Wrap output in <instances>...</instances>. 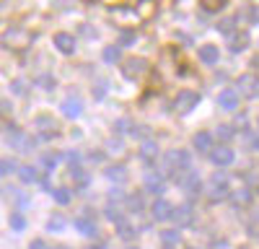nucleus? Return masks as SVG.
I'll use <instances>...</instances> for the list:
<instances>
[{"label":"nucleus","mask_w":259,"mask_h":249,"mask_svg":"<svg viewBox=\"0 0 259 249\" xmlns=\"http://www.w3.org/2000/svg\"><path fill=\"white\" fill-rule=\"evenodd\" d=\"M163 166H166V172H171V174L177 177V174L192 169V156L187 151H182V148H174V151H168L163 156Z\"/></svg>","instance_id":"nucleus-1"},{"label":"nucleus","mask_w":259,"mask_h":249,"mask_svg":"<svg viewBox=\"0 0 259 249\" xmlns=\"http://www.w3.org/2000/svg\"><path fill=\"white\" fill-rule=\"evenodd\" d=\"M31 34L26 31V29H21V26H13V29H8L6 34H3V45L8 47V50H16V52H21V50H26L29 45H31Z\"/></svg>","instance_id":"nucleus-2"},{"label":"nucleus","mask_w":259,"mask_h":249,"mask_svg":"<svg viewBox=\"0 0 259 249\" xmlns=\"http://www.w3.org/2000/svg\"><path fill=\"white\" fill-rule=\"evenodd\" d=\"M171 221L177 223V228H192L194 221H197V216H194V208H192L189 202H184V205H177V208H174Z\"/></svg>","instance_id":"nucleus-3"},{"label":"nucleus","mask_w":259,"mask_h":249,"mask_svg":"<svg viewBox=\"0 0 259 249\" xmlns=\"http://www.w3.org/2000/svg\"><path fill=\"white\" fill-rule=\"evenodd\" d=\"M8 143H11V148L18 151V153H29L34 148V138L26 135L24 130H16V128L8 130Z\"/></svg>","instance_id":"nucleus-4"},{"label":"nucleus","mask_w":259,"mask_h":249,"mask_svg":"<svg viewBox=\"0 0 259 249\" xmlns=\"http://www.w3.org/2000/svg\"><path fill=\"white\" fill-rule=\"evenodd\" d=\"M200 104V94L197 91H179L177 94V101H174V109L179 114H189L194 107Z\"/></svg>","instance_id":"nucleus-5"},{"label":"nucleus","mask_w":259,"mask_h":249,"mask_svg":"<svg viewBox=\"0 0 259 249\" xmlns=\"http://www.w3.org/2000/svg\"><path fill=\"white\" fill-rule=\"evenodd\" d=\"M239 94L241 96H246V99H256L259 96V75H254V73H244V75H239Z\"/></svg>","instance_id":"nucleus-6"},{"label":"nucleus","mask_w":259,"mask_h":249,"mask_svg":"<svg viewBox=\"0 0 259 249\" xmlns=\"http://www.w3.org/2000/svg\"><path fill=\"white\" fill-rule=\"evenodd\" d=\"M233 158H236V153H233L231 145H215V148L210 151V161L215 166H231Z\"/></svg>","instance_id":"nucleus-7"},{"label":"nucleus","mask_w":259,"mask_h":249,"mask_svg":"<svg viewBox=\"0 0 259 249\" xmlns=\"http://www.w3.org/2000/svg\"><path fill=\"white\" fill-rule=\"evenodd\" d=\"M174 179H177V182L184 187V190H187L189 195H200V187H202V182H200V177L194 174L192 169H189V172H182V174H177Z\"/></svg>","instance_id":"nucleus-8"},{"label":"nucleus","mask_w":259,"mask_h":249,"mask_svg":"<svg viewBox=\"0 0 259 249\" xmlns=\"http://www.w3.org/2000/svg\"><path fill=\"white\" fill-rule=\"evenodd\" d=\"M34 124H36V130H39V135L41 138H55L60 130H57V122L50 117V114H39L36 119H34Z\"/></svg>","instance_id":"nucleus-9"},{"label":"nucleus","mask_w":259,"mask_h":249,"mask_svg":"<svg viewBox=\"0 0 259 249\" xmlns=\"http://www.w3.org/2000/svg\"><path fill=\"white\" fill-rule=\"evenodd\" d=\"M171 213H174V205H171L168 200H163V197H158L153 205H150V216H153V221H168L171 218Z\"/></svg>","instance_id":"nucleus-10"},{"label":"nucleus","mask_w":259,"mask_h":249,"mask_svg":"<svg viewBox=\"0 0 259 249\" xmlns=\"http://www.w3.org/2000/svg\"><path fill=\"white\" fill-rule=\"evenodd\" d=\"M148 70V62L145 60H140V57H133V60H127L124 65H122V73H124V78H138V75H143Z\"/></svg>","instance_id":"nucleus-11"},{"label":"nucleus","mask_w":259,"mask_h":249,"mask_svg":"<svg viewBox=\"0 0 259 249\" xmlns=\"http://www.w3.org/2000/svg\"><path fill=\"white\" fill-rule=\"evenodd\" d=\"M218 104H221V109L233 112L236 107H239V91H236V89H226V91H221Z\"/></svg>","instance_id":"nucleus-12"},{"label":"nucleus","mask_w":259,"mask_h":249,"mask_svg":"<svg viewBox=\"0 0 259 249\" xmlns=\"http://www.w3.org/2000/svg\"><path fill=\"white\" fill-rule=\"evenodd\" d=\"M55 47H57L62 55H73V52H75V36L60 31V34L55 36Z\"/></svg>","instance_id":"nucleus-13"},{"label":"nucleus","mask_w":259,"mask_h":249,"mask_svg":"<svg viewBox=\"0 0 259 249\" xmlns=\"http://www.w3.org/2000/svg\"><path fill=\"white\" fill-rule=\"evenodd\" d=\"M62 114L65 117H70V119H78L83 114V104L80 99H65L62 101Z\"/></svg>","instance_id":"nucleus-14"},{"label":"nucleus","mask_w":259,"mask_h":249,"mask_svg":"<svg viewBox=\"0 0 259 249\" xmlns=\"http://www.w3.org/2000/svg\"><path fill=\"white\" fill-rule=\"evenodd\" d=\"M192 143H194V148H197L200 153H210L212 151V133H197L192 138Z\"/></svg>","instance_id":"nucleus-15"},{"label":"nucleus","mask_w":259,"mask_h":249,"mask_svg":"<svg viewBox=\"0 0 259 249\" xmlns=\"http://www.w3.org/2000/svg\"><path fill=\"white\" fill-rule=\"evenodd\" d=\"M140 158H143L145 163H156V158H158V145H156L153 140H143V145H140Z\"/></svg>","instance_id":"nucleus-16"},{"label":"nucleus","mask_w":259,"mask_h":249,"mask_svg":"<svg viewBox=\"0 0 259 249\" xmlns=\"http://www.w3.org/2000/svg\"><path fill=\"white\" fill-rule=\"evenodd\" d=\"M197 55H200V60L205 62V65H215V62L221 60V52H218V47H215V45H202Z\"/></svg>","instance_id":"nucleus-17"},{"label":"nucleus","mask_w":259,"mask_h":249,"mask_svg":"<svg viewBox=\"0 0 259 249\" xmlns=\"http://www.w3.org/2000/svg\"><path fill=\"white\" fill-rule=\"evenodd\" d=\"M145 190H148V192H153V195H161V192L166 190V184H163V177H161V174H153V172H150V174L145 177Z\"/></svg>","instance_id":"nucleus-18"},{"label":"nucleus","mask_w":259,"mask_h":249,"mask_svg":"<svg viewBox=\"0 0 259 249\" xmlns=\"http://www.w3.org/2000/svg\"><path fill=\"white\" fill-rule=\"evenodd\" d=\"M73 226L78 228V231H80L83 236H96V234H99L96 223H94L91 218H85V216H83V218H75V221H73Z\"/></svg>","instance_id":"nucleus-19"},{"label":"nucleus","mask_w":259,"mask_h":249,"mask_svg":"<svg viewBox=\"0 0 259 249\" xmlns=\"http://www.w3.org/2000/svg\"><path fill=\"white\" fill-rule=\"evenodd\" d=\"M207 197H210V202H221V200H226V197H228V187H226V179H223V182H212V187H210Z\"/></svg>","instance_id":"nucleus-20"},{"label":"nucleus","mask_w":259,"mask_h":249,"mask_svg":"<svg viewBox=\"0 0 259 249\" xmlns=\"http://www.w3.org/2000/svg\"><path fill=\"white\" fill-rule=\"evenodd\" d=\"M231 52H244L249 47V34L246 31H239V34H231Z\"/></svg>","instance_id":"nucleus-21"},{"label":"nucleus","mask_w":259,"mask_h":249,"mask_svg":"<svg viewBox=\"0 0 259 249\" xmlns=\"http://www.w3.org/2000/svg\"><path fill=\"white\" fill-rule=\"evenodd\" d=\"M106 177H109L112 182H117V184H122V182H127V169L122 163H114V166H109V169H106Z\"/></svg>","instance_id":"nucleus-22"},{"label":"nucleus","mask_w":259,"mask_h":249,"mask_svg":"<svg viewBox=\"0 0 259 249\" xmlns=\"http://www.w3.org/2000/svg\"><path fill=\"white\" fill-rule=\"evenodd\" d=\"M251 190L249 187H239V192H233V205H239V208H249L251 205Z\"/></svg>","instance_id":"nucleus-23"},{"label":"nucleus","mask_w":259,"mask_h":249,"mask_svg":"<svg viewBox=\"0 0 259 249\" xmlns=\"http://www.w3.org/2000/svg\"><path fill=\"white\" fill-rule=\"evenodd\" d=\"M117 234H119V239H124V241H133L138 231H135V228L130 226L127 221H119V223H117Z\"/></svg>","instance_id":"nucleus-24"},{"label":"nucleus","mask_w":259,"mask_h":249,"mask_svg":"<svg viewBox=\"0 0 259 249\" xmlns=\"http://www.w3.org/2000/svg\"><path fill=\"white\" fill-rule=\"evenodd\" d=\"M18 177H21V182H24V184H31V182L39 179V174H36L34 166H18Z\"/></svg>","instance_id":"nucleus-25"},{"label":"nucleus","mask_w":259,"mask_h":249,"mask_svg":"<svg viewBox=\"0 0 259 249\" xmlns=\"http://www.w3.org/2000/svg\"><path fill=\"white\" fill-rule=\"evenodd\" d=\"M226 3H228V0H200V6H202L205 11H210V13L223 11V8H226Z\"/></svg>","instance_id":"nucleus-26"},{"label":"nucleus","mask_w":259,"mask_h":249,"mask_svg":"<svg viewBox=\"0 0 259 249\" xmlns=\"http://www.w3.org/2000/svg\"><path fill=\"white\" fill-rule=\"evenodd\" d=\"M161 241L166 246H177L179 244V231L177 228H168V231H161Z\"/></svg>","instance_id":"nucleus-27"},{"label":"nucleus","mask_w":259,"mask_h":249,"mask_svg":"<svg viewBox=\"0 0 259 249\" xmlns=\"http://www.w3.org/2000/svg\"><path fill=\"white\" fill-rule=\"evenodd\" d=\"M101 57H104V62H109V65H114V62H119V57H122V50H119V47H106Z\"/></svg>","instance_id":"nucleus-28"},{"label":"nucleus","mask_w":259,"mask_h":249,"mask_svg":"<svg viewBox=\"0 0 259 249\" xmlns=\"http://www.w3.org/2000/svg\"><path fill=\"white\" fill-rule=\"evenodd\" d=\"M65 226H68V221H65L60 213H55L52 218H50V231H55V234H60V231H65Z\"/></svg>","instance_id":"nucleus-29"},{"label":"nucleus","mask_w":259,"mask_h":249,"mask_svg":"<svg viewBox=\"0 0 259 249\" xmlns=\"http://www.w3.org/2000/svg\"><path fill=\"white\" fill-rule=\"evenodd\" d=\"M52 197H55L60 205H68V202H70V190H68V187H57V190H52Z\"/></svg>","instance_id":"nucleus-30"},{"label":"nucleus","mask_w":259,"mask_h":249,"mask_svg":"<svg viewBox=\"0 0 259 249\" xmlns=\"http://www.w3.org/2000/svg\"><path fill=\"white\" fill-rule=\"evenodd\" d=\"M11 228H13V231H24V228H26V218L21 213H11Z\"/></svg>","instance_id":"nucleus-31"},{"label":"nucleus","mask_w":259,"mask_h":249,"mask_svg":"<svg viewBox=\"0 0 259 249\" xmlns=\"http://www.w3.org/2000/svg\"><path fill=\"white\" fill-rule=\"evenodd\" d=\"M57 161H60L57 153H45V158H41V163H45V169H47V172H55Z\"/></svg>","instance_id":"nucleus-32"},{"label":"nucleus","mask_w":259,"mask_h":249,"mask_svg":"<svg viewBox=\"0 0 259 249\" xmlns=\"http://www.w3.org/2000/svg\"><path fill=\"white\" fill-rule=\"evenodd\" d=\"M106 218L114 221V223L124 221V218H122V211H119V205H109V208H106Z\"/></svg>","instance_id":"nucleus-33"},{"label":"nucleus","mask_w":259,"mask_h":249,"mask_svg":"<svg viewBox=\"0 0 259 249\" xmlns=\"http://www.w3.org/2000/svg\"><path fill=\"white\" fill-rule=\"evenodd\" d=\"M127 202H130V211H135V213L143 211V195H140V192H138V195H130Z\"/></svg>","instance_id":"nucleus-34"},{"label":"nucleus","mask_w":259,"mask_h":249,"mask_svg":"<svg viewBox=\"0 0 259 249\" xmlns=\"http://www.w3.org/2000/svg\"><path fill=\"white\" fill-rule=\"evenodd\" d=\"M233 26H236V18H223L221 24H218V31H221V34H231Z\"/></svg>","instance_id":"nucleus-35"},{"label":"nucleus","mask_w":259,"mask_h":249,"mask_svg":"<svg viewBox=\"0 0 259 249\" xmlns=\"http://www.w3.org/2000/svg\"><path fill=\"white\" fill-rule=\"evenodd\" d=\"M218 138L221 140H231L233 138V128H231V124H218Z\"/></svg>","instance_id":"nucleus-36"},{"label":"nucleus","mask_w":259,"mask_h":249,"mask_svg":"<svg viewBox=\"0 0 259 249\" xmlns=\"http://www.w3.org/2000/svg\"><path fill=\"white\" fill-rule=\"evenodd\" d=\"M119 45H122V47L135 45V31H122V36H119Z\"/></svg>","instance_id":"nucleus-37"},{"label":"nucleus","mask_w":259,"mask_h":249,"mask_svg":"<svg viewBox=\"0 0 259 249\" xmlns=\"http://www.w3.org/2000/svg\"><path fill=\"white\" fill-rule=\"evenodd\" d=\"M16 169V163L13 161H0V177H6V174H11Z\"/></svg>","instance_id":"nucleus-38"},{"label":"nucleus","mask_w":259,"mask_h":249,"mask_svg":"<svg viewBox=\"0 0 259 249\" xmlns=\"http://www.w3.org/2000/svg\"><path fill=\"white\" fill-rule=\"evenodd\" d=\"M39 86H41V89H55V78H52V75H41V78H39Z\"/></svg>","instance_id":"nucleus-39"},{"label":"nucleus","mask_w":259,"mask_h":249,"mask_svg":"<svg viewBox=\"0 0 259 249\" xmlns=\"http://www.w3.org/2000/svg\"><path fill=\"white\" fill-rule=\"evenodd\" d=\"M130 133H133L135 138H148V135H150L148 128H130Z\"/></svg>","instance_id":"nucleus-40"},{"label":"nucleus","mask_w":259,"mask_h":249,"mask_svg":"<svg viewBox=\"0 0 259 249\" xmlns=\"http://www.w3.org/2000/svg\"><path fill=\"white\" fill-rule=\"evenodd\" d=\"M127 130H130V122L127 119H119L117 122V133H127Z\"/></svg>","instance_id":"nucleus-41"},{"label":"nucleus","mask_w":259,"mask_h":249,"mask_svg":"<svg viewBox=\"0 0 259 249\" xmlns=\"http://www.w3.org/2000/svg\"><path fill=\"white\" fill-rule=\"evenodd\" d=\"M29 249H50V246H47L45 241H41V239H36V241H31V244H29Z\"/></svg>","instance_id":"nucleus-42"},{"label":"nucleus","mask_w":259,"mask_h":249,"mask_svg":"<svg viewBox=\"0 0 259 249\" xmlns=\"http://www.w3.org/2000/svg\"><path fill=\"white\" fill-rule=\"evenodd\" d=\"M13 91L16 94H24L26 89H24V80H13Z\"/></svg>","instance_id":"nucleus-43"},{"label":"nucleus","mask_w":259,"mask_h":249,"mask_svg":"<svg viewBox=\"0 0 259 249\" xmlns=\"http://www.w3.org/2000/svg\"><path fill=\"white\" fill-rule=\"evenodd\" d=\"M109 151H117V153H119V151H122V140H112V143H109Z\"/></svg>","instance_id":"nucleus-44"},{"label":"nucleus","mask_w":259,"mask_h":249,"mask_svg":"<svg viewBox=\"0 0 259 249\" xmlns=\"http://www.w3.org/2000/svg\"><path fill=\"white\" fill-rule=\"evenodd\" d=\"M212 249H228V241L221 239V241H212Z\"/></svg>","instance_id":"nucleus-45"},{"label":"nucleus","mask_w":259,"mask_h":249,"mask_svg":"<svg viewBox=\"0 0 259 249\" xmlns=\"http://www.w3.org/2000/svg\"><path fill=\"white\" fill-rule=\"evenodd\" d=\"M249 148H254V151H259V135H254V138H249Z\"/></svg>","instance_id":"nucleus-46"},{"label":"nucleus","mask_w":259,"mask_h":249,"mask_svg":"<svg viewBox=\"0 0 259 249\" xmlns=\"http://www.w3.org/2000/svg\"><path fill=\"white\" fill-rule=\"evenodd\" d=\"M80 31H83L85 36H96V29H91V26H83Z\"/></svg>","instance_id":"nucleus-47"},{"label":"nucleus","mask_w":259,"mask_h":249,"mask_svg":"<svg viewBox=\"0 0 259 249\" xmlns=\"http://www.w3.org/2000/svg\"><path fill=\"white\" fill-rule=\"evenodd\" d=\"M104 91H106V83H101V86L96 89V96H104Z\"/></svg>","instance_id":"nucleus-48"},{"label":"nucleus","mask_w":259,"mask_h":249,"mask_svg":"<svg viewBox=\"0 0 259 249\" xmlns=\"http://www.w3.org/2000/svg\"><path fill=\"white\" fill-rule=\"evenodd\" d=\"M163 249H177V246H163Z\"/></svg>","instance_id":"nucleus-49"},{"label":"nucleus","mask_w":259,"mask_h":249,"mask_svg":"<svg viewBox=\"0 0 259 249\" xmlns=\"http://www.w3.org/2000/svg\"><path fill=\"white\" fill-rule=\"evenodd\" d=\"M89 249H101V246H89Z\"/></svg>","instance_id":"nucleus-50"},{"label":"nucleus","mask_w":259,"mask_h":249,"mask_svg":"<svg viewBox=\"0 0 259 249\" xmlns=\"http://www.w3.org/2000/svg\"><path fill=\"white\" fill-rule=\"evenodd\" d=\"M239 249H249V246H239Z\"/></svg>","instance_id":"nucleus-51"},{"label":"nucleus","mask_w":259,"mask_h":249,"mask_svg":"<svg viewBox=\"0 0 259 249\" xmlns=\"http://www.w3.org/2000/svg\"><path fill=\"white\" fill-rule=\"evenodd\" d=\"M60 249H68V246H60Z\"/></svg>","instance_id":"nucleus-52"},{"label":"nucleus","mask_w":259,"mask_h":249,"mask_svg":"<svg viewBox=\"0 0 259 249\" xmlns=\"http://www.w3.org/2000/svg\"><path fill=\"white\" fill-rule=\"evenodd\" d=\"M189 249H197V246H189Z\"/></svg>","instance_id":"nucleus-53"}]
</instances>
